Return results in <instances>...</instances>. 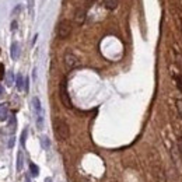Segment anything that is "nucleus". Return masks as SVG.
I'll list each match as a JSON object with an SVG mask.
<instances>
[{"label":"nucleus","instance_id":"1","mask_svg":"<svg viewBox=\"0 0 182 182\" xmlns=\"http://www.w3.org/2000/svg\"><path fill=\"white\" fill-rule=\"evenodd\" d=\"M53 130H55V136L58 140L60 142H64V140L69 139L70 136V129L69 125L64 119H60V118H56L55 122H53Z\"/></svg>","mask_w":182,"mask_h":182},{"label":"nucleus","instance_id":"2","mask_svg":"<svg viewBox=\"0 0 182 182\" xmlns=\"http://www.w3.org/2000/svg\"><path fill=\"white\" fill-rule=\"evenodd\" d=\"M56 34L60 39H66L67 36L72 34V22L67 21V20H63L58 24L56 27Z\"/></svg>","mask_w":182,"mask_h":182},{"label":"nucleus","instance_id":"3","mask_svg":"<svg viewBox=\"0 0 182 182\" xmlns=\"http://www.w3.org/2000/svg\"><path fill=\"white\" fill-rule=\"evenodd\" d=\"M78 63H80V60H78V58L74 53L72 52L64 53V64H66L67 69H74V67L78 66Z\"/></svg>","mask_w":182,"mask_h":182},{"label":"nucleus","instance_id":"4","mask_svg":"<svg viewBox=\"0 0 182 182\" xmlns=\"http://www.w3.org/2000/svg\"><path fill=\"white\" fill-rule=\"evenodd\" d=\"M60 100L66 108H69V109L72 108V101H70L69 94H67V88H66V80H63L60 84Z\"/></svg>","mask_w":182,"mask_h":182},{"label":"nucleus","instance_id":"5","mask_svg":"<svg viewBox=\"0 0 182 182\" xmlns=\"http://www.w3.org/2000/svg\"><path fill=\"white\" fill-rule=\"evenodd\" d=\"M32 109H34V114H35L36 119H38V118H44V111H42L41 101H39L38 97L32 98Z\"/></svg>","mask_w":182,"mask_h":182},{"label":"nucleus","instance_id":"6","mask_svg":"<svg viewBox=\"0 0 182 182\" xmlns=\"http://www.w3.org/2000/svg\"><path fill=\"white\" fill-rule=\"evenodd\" d=\"M86 14H87V10L84 7H80L76 10V14H74V21L77 24H83L86 21Z\"/></svg>","mask_w":182,"mask_h":182},{"label":"nucleus","instance_id":"7","mask_svg":"<svg viewBox=\"0 0 182 182\" xmlns=\"http://www.w3.org/2000/svg\"><path fill=\"white\" fill-rule=\"evenodd\" d=\"M154 176H156L157 182H165L167 181V176H165V171L162 170L160 165L154 167Z\"/></svg>","mask_w":182,"mask_h":182},{"label":"nucleus","instance_id":"8","mask_svg":"<svg viewBox=\"0 0 182 182\" xmlns=\"http://www.w3.org/2000/svg\"><path fill=\"white\" fill-rule=\"evenodd\" d=\"M8 118V108L6 104H0V122H4Z\"/></svg>","mask_w":182,"mask_h":182},{"label":"nucleus","instance_id":"9","mask_svg":"<svg viewBox=\"0 0 182 182\" xmlns=\"http://www.w3.org/2000/svg\"><path fill=\"white\" fill-rule=\"evenodd\" d=\"M102 4L106 10H115L118 7V0H102Z\"/></svg>","mask_w":182,"mask_h":182},{"label":"nucleus","instance_id":"10","mask_svg":"<svg viewBox=\"0 0 182 182\" xmlns=\"http://www.w3.org/2000/svg\"><path fill=\"white\" fill-rule=\"evenodd\" d=\"M18 56H20V46L17 42H13V45H11V59L17 60Z\"/></svg>","mask_w":182,"mask_h":182},{"label":"nucleus","instance_id":"11","mask_svg":"<svg viewBox=\"0 0 182 182\" xmlns=\"http://www.w3.org/2000/svg\"><path fill=\"white\" fill-rule=\"evenodd\" d=\"M22 165H24V156H22V151H18L17 154V171H21L22 170Z\"/></svg>","mask_w":182,"mask_h":182},{"label":"nucleus","instance_id":"12","mask_svg":"<svg viewBox=\"0 0 182 182\" xmlns=\"http://www.w3.org/2000/svg\"><path fill=\"white\" fill-rule=\"evenodd\" d=\"M16 126H17V120H16V116H10L8 118V132L13 133L16 130Z\"/></svg>","mask_w":182,"mask_h":182},{"label":"nucleus","instance_id":"13","mask_svg":"<svg viewBox=\"0 0 182 182\" xmlns=\"http://www.w3.org/2000/svg\"><path fill=\"white\" fill-rule=\"evenodd\" d=\"M16 86L18 90H22V87H24V78H22V74H17V78H16Z\"/></svg>","mask_w":182,"mask_h":182},{"label":"nucleus","instance_id":"14","mask_svg":"<svg viewBox=\"0 0 182 182\" xmlns=\"http://www.w3.org/2000/svg\"><path fill=\"white\" fill-rule=\"evenodd\" d=\"M30 171H31V175L32 176H38V174H39V168L36 167L34 162H30Z\"/></svg>","mask_w":182,"mask_h":182},{"label":"nucleus","instance_id":"15","mask_svg":"<svg viewBox=\"0 0 182 182\" xmlns=\"http://www.w3.org/2000/svg\"><path fill=\"white\" fill-rule=\"evenodd\" d=\"M6 83H7V86H13V83H14L13 72H7V76H6Z\"/></svg>","mask_w":182,"mask_h":182},{"label":"nucleus","instance_id":"16","mask_svg":"<svg viewBox=\"0 0 182 182\" xmlns=\"http://www.w3.org/2000/svg\"><path fill=\"white\" fill-rule=\"evenodd\" d=\"M174 78H175V81H176V87H178V90L182 92V76L181 74H175L174 76Z\"/></svg>","mask_w":182,"mask_h":182},{"label":"nucleus","instance_id":"17","mask_svg":"<svg viewBox=\"0 0 182 182\" xmlns=\"http://www.w3.org/2000/svg\"><path fill=\"white\" fill-rule=\"evenodd\" d=\"M41 144H42V147H44V148H49V146H50L49 137L42 136V137H41Z\"/></svg>","mask_w":182,"mask_h":182},{"label":"nucleus","instance_id":"18","mask_svg":"<svg viewBox=\"0 0 182 182\" xmlns=\"http://www.w3.org/2000/svg\"><path fill=\"white\" fill-rule=\"evenodd\" d=\"M176 109H178V114L182 119V100H176Z\"/></svg>","mask_w":182,"mask_h":182},{"label":"nucleus","instance_id":"19","mask_svg":"<svg viewBox=\"0 0 182 182\" xmlns=\"http://www.w3.org/2000/svg\"><path fill=\"white\" fill-rule=\"evenodd\" d=\"M27 133L28 132H27V129H25V130L22 132V134H21V146L25 144V137H27Z\"/></svg>","mask_w":182,"mask_h":182},{"label":"nucleus","instance_id":"20","mask_svg":"<svg viewBox=\"0 0 182 182\" xmlns=\"http://www.w3.org/2000/svg\"><path fill=\"white\" fill-rule=\"evenodd\" d=\"M21 7H22V6H21V4H18V6H17V7L13 10V13H11V14H13V16H16V14H18L20 11H21Z\"/></svg>","mask_w":182,"mask_h":182},{"label":"nucleus","instance_id":"21","mask_svg":"<svg viewBox=\"0 0 182 182\" xmlns=\"http://www.w3.org/2000/svg\"><path fill=\"white\" fill-rule=\"evenodd\" d=\"M94 2H95V0H86V7H87V8L91 7V6L94 4Z\"/></svg>","mask_w":182,"mask_h":182},{"label":"nucleus","instance_id":"22","mask_svg":"<svg viewBox=\"0 0 182 182\" xmlns=\"http://www.w3.org/2000/svg\"><path fill=\"white\" fill-rule=\"evenodd\" d=\"M178 148H179V153H181V156H182V136L179 137V142H178Z\"/></svg>","mask_w":182,"mask_h":182},{"label":"nucleus","instance_id":"23","mask_svg":"<svg viewBox=\"0 0 182 182\" xmlns=\"http://www.w3.org/2000/svg\"><path fill=\"white\" fill-rule=\"evenodd\" d=\"M17 30V21H13L11 22V31H16Z\"/></svg>","mask_w":182,"mask_h":182},{"label":"nucleus","instance_id":"24","mask_svg":"<svg viewBox=\"0 0 182 182\" xmlns=\"http://www.w3.org/2000/svg\"><path fill=\"white\" fill-rule=\"evenodd\" d=\"M13 144H14V137H11L10 142H8V147H13Z\"/></svg>","mask_w":182,"mask_h":182},{"label":"nucleus","instance_id":"25","mask_svg":"<svg viewBox=\"0 0 182 182\" xmlns=\"http://www.w3.org/2000/svg\"><path fill=\"white\" fill-rule=\"evenodd\" d=\"M3 95V87H2V84H0V97Z\"/></svg>","mask_w":182,"mask_h":182},{"label":"nucleus","instance_id":"26","mask_svg":"<svg viewBox=\"0 0 182 182\" xmlns=\"http://www.w3.org/2000/svg\"><path fill=\"white\" fill-rule=\"evenodd\" d=\"M45 182H53V181H52V178H46L45 179Z\"/></svg>","mask_w":182,"mask_h":182},{"label":"nucleus","instance_id":"27","mask_svg":"<svg viewBox=\"0 0 182 182\" xmlns=\"http://www.w3.org/2000/svg\"><path fill=\"white\" fill-rule=\"evenodd\" d=\"M179 24H181V34H182V17H181V20H179Z\"/></svg>","mask_w":182,"mask_h":182}]
</instances>
